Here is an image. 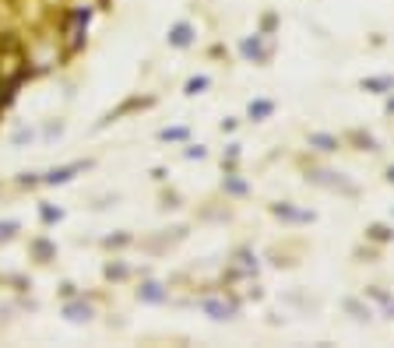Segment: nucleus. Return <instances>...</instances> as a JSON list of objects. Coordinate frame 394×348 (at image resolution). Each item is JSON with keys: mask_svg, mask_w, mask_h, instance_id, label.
Returning <instances> with one entry per match:
<instances>
[{"mask_svg": "<svg viewBox=\"0 0 394 348\" xmlns=\"http://www.w3.org/2000/svg\"><path fill=\"white\" fill-rule=\"evenodd\" d=\"M201 88H208V77H194V81L187 85V92H190V95H197Z\"/></svg>", "mask_w": 394, "mask_h": 348, "instance_id": "obj_5", "label": "nucleus"}, {"mask_svg": "<svg viewBox=\"0 0 394 348\" xmlns=\"http://www.w3.org/2000/svg\"><path fill=\"white\" fill-rule=\"evenodd\" d=\"M169 43L173 46H190V25H176L169 32Z\"/></svg>", "mask_w": 394, "mask_h": 348, "instance_id": "obj_1", "label": "nucleus"}, {"mask_svg": "<svg viewBox=\"0 0 394 348\" xmlns=\"http://www.w3.org/2000/svg\"><path fill=\"white\" fill-rule=\"evenodd\" d=\"M271 109H274L271 102H254V106H250V116H254V120H261V116H267Z\"/></svg>", "mask_w": 394, "mask_h": 348, "instance_id": "obj_4", "label": "nucleus"}, {"mask_svg": "<svg viewBox=\"0 0 394 348\" xmlns=\"http://www.w3.org/2000/svg\"><path fill=\"white\" fill-rule=\"evenodd\" d=\"M391 179H394V169H391Z\"/></svg>", "mask_w": 394, "mask_h": 348, "instance_id": "obj_8", "label": "nucleus"}, {"mask_svg": "<svg viewBox=\"0 0 394 348\" xmlns=\"http://www.w3.org/2000/svg\"><path fill=\"white\" fill-rule=\"evenodd\" d=\"M81 166H67V169H53L50 176H46V183H64V179H70V173H77Z\"/></svg>", "mask_w": 394, "mask_h": 348, "instance_id": "obj_2", "label": "nucleus"}, {"mask_svg": "<svg viewBox=\"0 0 394 348\" xmlns=\"http://www.w3.org/2000/svg\"><path fill=\"white\" fill-rule=\"evenodd\" d=\"M394 81H366V88H391Z\"/></svg>", "mask_w": 394, "mask_h": 348, "instance_id": "obj_7", "label": "nucleus"}, {"mask_svg": "<svg viewBox=\"0 0 394 348\" xmlns=\"http://www.w3.org/2000/svg\"><path fill=\"white\" fill-rule=\"evenodd\" d=\"M310 141H313V144H321V151H334V148H338V141H334V137H324V134H313Z\"/></svg>", "mask_w": 394, "mask_h": 348, "instance_id": "obj_3", "label": "nucleus"}, {"mask_svg": "<svg viewBox=\"0 0 394 348\" xmlns=\"http://www.w3.org/2000/svg\"><path fill=\"white\" fill-rule=\"evenodd\" d=\"M144 299H151V302H159L162 299V292H159V285H144V292H141Z\"/></svg>", "mask_w": 394, "mask_h": 348, "instance_id": "obj_6", "label": "nucleus"}]
</instances>
